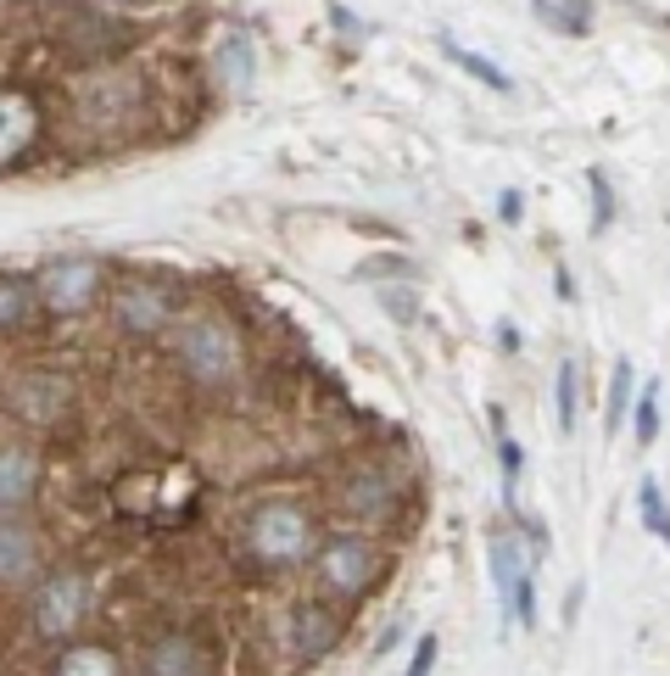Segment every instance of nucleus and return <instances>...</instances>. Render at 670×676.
I'll use <instances>...</instances> for the list:
<instances>
[{"label":"nucleus","instance_id":"obj_11","mask_svg":"<svg viewBox=\"0 0 670 676\" xmlns=\"http://www.w3.org/2000/svg\"><path fill=\"white\" fill-rule=\"evenodd\" d=\"M34 481H40V459L29 448H7V453H0V503H7V515H18L23 503L34 497Z\"/></svg>","mask_w":670,"mask_h":676},{"label":"nucleus","instance_id":"obj_17","mask_svg":"<svg viewBox=\"0 0 670 676\" xmlns=\"http://www.w3.org/2000/svg\"><path fill=\"white\" fill-rule=\"evenodd\" d=\"M34 291H40V286H29L23 275H7V280H0V324H7V330H23V324H29V308H34Z\"/></svg>","mask_w":670,"mask_h":676},{"label":"nucleus","instance_id":"obj_14","mask_svg":"<svg viewBox=\"0 0 670 676\" xmlns=\"http://www.w3.org/2000/svg\"><path fill=\"white\" fill-rule=\"evenodd\" d=\"M207 659L196 654V643L191 637H162L151 654H145V670H156V676H191V670H202Z\"/></svg>","mask_w":670,"mask_h":676},{"label":"nucleus","instance_id":"obj_25","mask_svg":"<svg viewBox=\"0 0 670 676\" xmlns=\"http://www.w3.org/2000/svg\"><path fill=\"white\" fill-rule=\"evenodd\" d=\"M353 509H364V515H380L386 509V481H375V475H364V481H353Z\"/></svg>","mask_w":670,"mask_h":676},{"label":"nucleus","instance_id":"obj_12","mask_svg":"<svg viewBox=\"0 0 670 676\" xmlns=\"http://www.w3.org/2000/svg\"><path fill=\"white\" fill-rule=\"evenodd\" d=\"M0 576H7L12 587H23L34 576V537H29V526L18 515L0 526Z\"/></svg>","mask_w":670,"mask_h":676},{"label":"nucleus","instance_id":"obj_16","mask_svg":"<svg viewBox=\"0 0 670 676\" xmlns=\"http://www.w3.org/2000/svg\"><path fill=\"white\" fill-rule=\"evenodd\" d=\"M442 51H447V62H458L464 73H475L480 84H491V90H502V96L515 90V78H509V73H502L497 62H486V56H475V51H464V45H458L453 34H442Z\"/></svg>","mask_w":670,"mask_h":676},{"label":"nucleus","instance_id":"obj_6","mask_svg":"<svg viewBox=\"0 0 670 676\" xmlns=\"http://www.w3.org/2000/svg\"><path fill=\"white\" fill-rule=\"evenodd\" d=\"M96 286H101V269L90 258H56L40 275V302L51 313H84L96 302Z\"/></svg>","mask_w":670,"mask_h":676},{"label":"nucleus","instance_id":"obj_10","mask_svg":"<svg viewBox=\"0 0 670 676\" xmlns=\"http://www.w3.org/2000/svg\"><path fill=\"white\" fill-rule=\"evenodd\" d=\"M168 319H174V297H168L162 286H129V291L118 297V324L134 330V335H151V330H162Z\"/></svg>","mask_w":670,"mask_h":676},{"label":"nucleus","instance_id":"obj_22","mask_svg":"<svg viewBox=\"0 0 670 676\" xmlns=\"http://www.w3.org/2000/svg\"><path fill=\"white\" fill-rule=\"evenodd\" d=\"M575 391H581V364H559V431H575Z\"/></svg>","mask_w":670,"mask_h":676},{"label":"nucleus","instance_id":"obj_21","mask_svg":"<svg viewBox=\"0 0 670 676\" xmlns=\"http://www.w3.org/2000/svg\"><path fill=\"white\" fill-rule=\"evenodd\" d=\"M637 509H642V526L670 543V509H664V497H659V481H642L637 486Z\"/></svg>","mask_w":670,"mask_h":676},{"label":"nucleus","instance_id":"obj_23","mask_svg":"<svg viewBox=\"0 0 670 676\" xmlns=\"http://www.w3.org/2000/svg\"><path fill=\"white\" fill-rule=\"evenodd\" d=\"M586 191H593V235H604L615 224V191H609V180L598 174V168L586 174Z\"/></svg>","mask_w":670,"mask_h":676},{"label":"nucleus","instance_id":"obj_3","mask_svg":"<svg viewBox=\"0 0 670 676\" xmlns=\"http://www.w3.org/2000/svg\"><path fill=\"white\" fill-rule=\"evenodd\" d=\"M90 576H78V570H62V576H51L40 593H34V632L40 637H51V643H62V637H73L78 632V621L90 615Z\"/></svg>","mask_w":670,"mask_h":676},{"label":"nucleus","instance_id":"obj_19","mask_svg":"<svg viewBox=\"0 0 670 676\" xmlns=\"http://www.w3.org/2000/svg\"><path fill=\"white\" fill-rule=\"evenodd\" d=\"M491 426H497V464H502V503L515 509V481H520V464H526V453H520V442L502 431V414H491Z\"/></svg>","mask_w":670,"mask_h":676},{"label":"nucleus","instance_id":"obj_9","mask_svg":"<svg viewBox=\"0 0 670 676\" xmlns=\"http://www.w3.org/2000/svg\"><path fill=\"white\" fill-rule=\"evenodd\" d=\"M335 643H342V621H335L324 604H302L291 615V654L296 659H324Z\"/></svg>","mask_w":670,"mask_h":676},{"label":"nucleus","instance_id":"obj_7","mask_svg":"<svg viewBox=\"0 0 670 676\" xmlns=\"http://www.w3.org/2000/svg\"><path fill=\"white\" fill-rule=\"evenodd\" d=\"M67 397H73V386L62 380V375H23L18 386H12V408H18V419H29V426H51V419L67 408Z\"/></svg>","mask_w":670,"mask_h":676},{"label":"nucleus","instance_id":"obj_27","mask_svg":"<svg viewBox=\"0 0 670 676\" xmlns=\"http://www.w3.org/2000/svg\"><path fill=\"white\" fill-rule=\"evenodd\" d=\"M431 665H436V637L425 632V637H419V648H413V659H408V670H413V676H425Z\"/></svg>","mask_w":670,"mask_h":676},{"label":"nucleus","instance_id":"obj_2","mask_svg":"<svg viewBox=\"0 0 670 676\" xmlns=\"http://www.w3.org/2000/svg\"><path fill=\"white\" fill-rule=\"evenodd\" d=\"M246 543H251V554H258L263 565H296L313 548V526H307V515L296 509V503H263V509L251 515V526H246Z\"/></svg>","mask_w":670,"mask_h":676},{"label":"nucleus","instance_id":"obj_15","mask_svg":"<svg viewBox=\"0 0 670 676\" xmlns=\"http://www.w3.org/2000/svg\"><path fill=\"white\" fill-rule=\"evenodd\" d=\"M34 140V112L23 96H7V135H0V168H12L23 157V146Z\"/></svg>","mask_w":670,"mask_h":676},{"label":"nucleus","instance_id":"obj_26","mask_svg":"<svg viewBox=\"0 0 670 676\" xmlns=\"http://www.w3.org/2000/svg\"><path fill=\"white\" fill-rule=\"evenodd\" d=\"M380 302H386V313H391V319H402V324L419 313V308H413V291H380Z\"/></svg>","mask_w":670,"mask_h":676},{"label":"nucleus","instance_id":"obj_1","mask_svg":"<svg viewBox=\"0 0 670 676\" xmlns=\"http://www.w3.org/2000/svg\"><path fill=\"white\" fill-rule=\"evenodd\" d=\"M486 570H491V587H497V604L515 626H537V570H531V554L520 537L497 532L486 543Z\"/></svg>","mask_w":670,"mask_h":676},{"label":"nucleus","instance_id":"obj_28","mask_svg":"<svg viewBox=\"0 0 670 676\" xmlns=\"http://www.w3.org/2000/svg\"><path fill=\"white\" fill-rule=\"evenodd\" d=\"M497 218L502 224H520V191H502L497 196Z\"/></svg>","mask_w":670,"mask_h":676},{"label":"nucleus","instance_id":"obj_4","mask_svg":"<svg viewBox=\"0 0 670 676\" xmlns=\"http://www.w3.org/2000/svg\"><path fill=\"white\" fill-rule=\"evenodd\" d=\"M235 335H229V324H218V319H191L185 330H180V364L202 380V386H224L229 375H235Z\"/></svg>","mask_w":670,"mask_h":676},{"label":"nucleus","instance_id":"obj_18","mask_svg":"<svg viewBox=\"0 0 670 676\" xmlns=\"http://www.w3.org/2000/svg\"><path fill=\"white\" fill-rule=\"evenodd\" d=\"M631 386H637V369L620 358V364H615V380H609V408H604V431H609V437H620V426H626Z\"/></svg>","mask_w":670,"mask_h":676},{"label":"nucleus","instance_id":"obj_13","mask_svg":"<svg viewBox=\"0 0 670 676\" xmlns=\"http://www.w3.org/2000/svg\"><path fill=\"white\" fill-rule=\"evenodd\" d=\"M531 12H537V23H548L564 40H581L593 29V0H531Z\"/></svg>","mask_w":670,"mask_h":676},{"label":"nucleus","instance_id":"obj_5","mask_svg":"<svg viewBox=\"0 0 670 676\" xmlns=\"http://www.w3.org/2000/svg\"><path fill=\"white\" fill-rule=\"evenodd\" d=\"M318 576H324L329 593L358 599V593H369V581H375V548L364 537H329L324 554H318Z\"/></svg>","mask_w":670,"mask_h":676},{"label":"nucleus","instance_id":"obj_20","mask_svg":"<svg viewBox=\"0 0 670 676\" xmlns=\"http://www.w3.org/2000/svg\"><path fill=\"white\" fill-rule=\"evenodd\" d=\"M56 670H62V676H84V670L112 676V670H118V659H112L107 648H67V654L56 659Z\"/></svg>","mask_w":670,"mask_h":676},{"label":"nucleus","instance_id":"obj_8","mask_svg":"<svg viewBox=\"0 0 670 676\" xmlns=\"http://www.w3.org/2000/svg\"><path fill=\"white\" fill-rule=\"evenodd\" d=\"M213 73H218V84H224L229 96H246V90H251V78H258V45H251L246 29H229V34L218 40Z\"/></svg>","mask_w":670,"mask_h":676},{"label":"nucleus","instance_id":"obj_24","mask_svg":"<svg viewBox=\"0 0 670 676\" xmlns=\"http://www.w3.org/2000/svg\"><path fill=\"white\" fill-rule=\"evenodd\" d=\"M653 437H659V380H648L642 397H637V442L648 448Z\"/></svg>","mask_w":670,"mask_h":676}]
</instances>
